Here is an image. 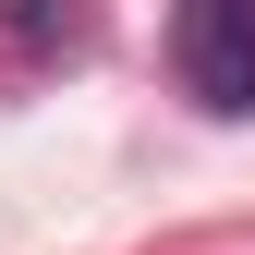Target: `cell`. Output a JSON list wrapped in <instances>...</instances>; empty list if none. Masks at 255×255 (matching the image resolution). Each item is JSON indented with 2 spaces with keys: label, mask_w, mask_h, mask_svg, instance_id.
I'll list each match as a JSON object with an SVG mask.
<instances>
[{
  "label": "cell",
  "mask_w": 255,
  "mask_h": 255,
  "mask_svg": "<svg viewBox=\"0 0 255 255\" xmlns=\"http://www.w3.org/2000/svg\"><path fill=\"white\" fill-rule=\"evenodd\" d=\"M170 49H182V85L207 110H255V0H182Z\"/></svg>",
  "instance_id": "obj_1"
},
{
  "label": "cell",
  "mask_w": 255,
  "mask_h": 255,
  "mask_svg": "<svg viewBox=\"0 0 255 255\" xmlns=\"http://www.w3.org/2000/svg\"><path fill=\"white\" fill-rule=\"evenodd\" d=\"M0 24H12V37H24V49H49V37H61V24H73V0H0Z\"/></svg>",
  "instance_id": "obj_2"
}]
</instances>
